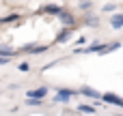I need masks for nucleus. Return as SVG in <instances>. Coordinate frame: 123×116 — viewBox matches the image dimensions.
I'll list each match as a JSON object with an SVG mask.
<instances>
[{"instance_id": "obj_16", "label": "nucleus", "mask_w": 123, "mask_h": 116, "mask_svg": "<svg viewBox=\"0 0 123 116\" xmlns=\"http://www.w3.org/2000/svg\"><path fill=\"white\" fill-rule=\"evenodd\" d=\"M43 103H45V99H35V97H26L24 99V105H28V108H39Z\"/></svg>"}, {"instance_id": "obj_13", "label": "nucleus", "mask_w": 123, "mask_h": 116, "mask_svg": "<svg viewBox=\"0 0 123 116\" xmlns=\"http://www.w3.org/2000/svg\"><path fill=\"white\" fill-rule=\"evenodd\" d=\"M0 56H6V58H17L19 56V50L6 45V43H0Z\"/></svg>"}, {"instance_id": "obj_2", "label": "nucleus", "mask_w": 123, "mask_h": 116, "mask_svg": "<svg viewBox=\"0 0 123 116\" xmlns=\"http://www.w3.org/2000/svg\"><path fill=\"white\" fill-rule=\"evenodd\" d=\"M76 30L78 28H74V26H63L58 32H56V37H54V45H67L74 37H76Z\"/></svg>"}, {"instance_id": "obj_19", "label": "nucleus", "mask_w": 123, "mask_h": 116, "mask_svg": "<svg viewBox=\"0 0 123 116\" xmlns=\"http://www.w3.org/2000/svg\"><path fill=\"white\" fill-rule=\"evenodd\" d=\"M117 9H119V6H117L115 2H106V4L102 6V13H115Z\"/></svg>"}, {"instance_id": "obj_22", "label": "nucleus", "mask_w": 123, "mask_h": 116, "mask_svg": "<svg viewBox=\"0 0 123 116\" xmlns=\"http://www.w3.org/2000/svg\"><path fill=\"white\" fill-rule=\"evenodd\" d=\"M13 58H6V56H0V67H4V65H9Z\"/></svg>"}, {"instance_id": "obj_11", "label": "nucleus", "mask_w": 123, "mask_h": 116, "mask_svg": "<svg viewBox=\"0 0 123 116\" xmlns=\"http://www.w3.org/2000/svg\"><path fill=\"white\" fill-rule=\"evenodd\" d=\"M24 19V15L22 13H17V11H13V13H9V15H4V17H0V26H6V24H19Z\"/></svg>"}, {"instance_id": "obj_1", "label": "nucleus", "mask_w": 123, "mask_h": 116, "mask_svg": "<svg viewBox=\"0 0 123 116\" xmlns=\"http://www.w3.org/2000/svg\"><path fill=\"white\" fill-rule=\"evenodd\" d=\"M48 50H52L50 43H24L19 47V54H28V56H39V54H45Z\"/></svg>"}, {"instance_id": "obj_18", "label": "nucleus", "mask_w": 123, "mask_h": 116, "mask_svg": "<svg viewBox=\"0 0 123 116\" xmlns=\"http://www.w3.org/2000/svg\"><path fill=\"white\" fill-rule=\"evenodd\" d=\"M15 67H17V71H22V73H30V71H32V65H30L28 60H22V62H17Z\"/></svg>"}, {"instance_id": "obj_23", "label": "nucleus", "mask_w": 123, "mask_h": 116, "mask_svg": "<svg viewBox=\"0 0 123 116\" xmlns=\"http://www.w3.org/2000/svg\"><path fill=\"white\" fill-rule=\"evenodd\" d=\"M119 116H123V114H119Z\"/></svg>"}, {"instance_id": "obj_8", "label": "nucleus", "mask_w": 123, "mask_h": 116, "mask_svg": "<svg viewBox=\"0 0 123 116\" xmlns=\"http://www.w3.org/2000/svg\"><path fill=\"white\" fill-rule=\"evenodd\" d=\"M80 26H86V28H97V26H99V17H97L93 11H86V13H82V17H80Z\"/></svg>"}, {"instance_id": "obj_15", "label": "nucleus", "mask_w": 123, "mask_h": 116, "mask_svg": "<svg viewBox=\"0 0 123 116\" xmlns=\"http://www.w3.org/2000/svg\"><path fill=\"white\" fill-rule=\"evenodd\" d=\"M76 112H78V114H86V116H95L97 108H95V105H89V103H80V105L76 108Z\"/></svg>"}, {"instance_id": "obj_3", "label": "nucleus", "mask_w": 123, "mask_h": 116, "mask_svg": "<svg viewBox=\"0 0 123 116\" xmlns=\"http://www.w3.org/2000/svg\"><path fill=\"white\" fill-rule=\"evenodd\" d=\"M74 97H80V93L74 90V88H56V95L52 97V103H63V105H67Z\"/></svg>"}, {"instance_id": "obj_10", "label": "nucleus", "mask_w": 123, "mask_h": 116, "mask_svg": "<svg viewBox=\"0 0 123 116\" xmlns=\"http://www.w3.org/2000/svg\"><path fill=\"white\" fill-rule=\"evenodd\" d=\"M48 93H50V88H48V86H37V88H30V90H26V97L45 99V97H48Z\"/></svg>"}, {"instance_id": "obj_17", "label": "nucleus", "mask_w": 123, "mask_h": 116, "mask_svg": "<svg viewBox=\"0 0 123 116\" xmlns=\"http://www.w3.org/2000/svg\"><path fill=\"white\" fill-rule=\"evenodd\" d=\"M91 9H93V0H78V11L86 13V11H91Z\"/></svg>"}, {"instance_id": "obj_9", "label": "nucleus", "mask_w": 123, "mask_h": 116, "mask_svg": "<svg viewBox=\"0 0 123 116\" xmlns=\"http://www.w3.org/2000/svg\"><path fill=\"white\" fill-rule=\"evenodd\" d=\"M78 93H80V97H84V99H93V101H95V99H102V93L95 90V88H91V86H86V84L80 86Z\"/></svg>"}, {"instance_id": "obj_6", "label": "nucleus", "mask_w": 123, "mask_h": 116, "mask_svg": "<svg viewBox=\"0 0 123 116\" xmlns=\"http://www.w3.org/2000/svg\"><path fill=\"white\" fill-rule=\"evenodd\" d=\"M102 47H104V43H102V41H91L86 47H76V50H74V54H78V56H80V54H84V56H86V54H99V52H102Z\"/></svg>"}, {"instance_id": "obj_14", "label": "nucleus", "mask_w": 123, "mask_h": 116, "mask_svg": "<svg viewBox=\"0 0 123 116\" xmlns=\"http://www.w3.org/2000/svg\"><path fill=\"white\" fill-rule=\"evenodd\" d=\"M108 24H110L112 30H121L123 28V13H112L110 19H108Z\"/></svg>"}, {"instance_id": "obj_7", "label": "nucleus", "mask_w": 123, "mask_h": 116, "mask_svg": "<svg viewBox=\"0 0 123 116\" xmlns=\"http://www.w3.org/2000/svg\"><path fill=\"white\" fill-rule=\"evenodd\" d=\"M102 101L106 103V105H115V108H121L123 110V97L121 95H117V93H102Z\"/></svg>"}, {"instance_id": "obj_5", "label": "nucleus", "mask_w": 123, "mask_h": 116, "mask_svg": "<svg viewBox=\"0 0 123 116\" xmlns=\"http://www.w3.org/2000/svg\"><path fill=\"white\" fill-rule=\"evenodd\" d=\"M63 9H65V6H63V4H58V2H48V4H41V6L37 9V13L48 15V17H56Z\"/></svg>"}, {"instance_id": "obj_4", "label": "nucleus", "mask_w": 123, "mask_h": 116, "mask_svg": "<svg viewBox=\"0 0 123 116\" xmlns=\"http://www.w3.org/2000/svg\"><path fill=\"white\" fill-rule=\"evenodd\" d=\"M56 19L61 22V26H74V28L80 26V17H76V13H71L69 9H63V11L56 15Z\"/></svg>"}, {"instance_id": "obj_20", "label": "nucleus", "mask_w": 123, "mask_h": 116, "mask_svg": "<svg viewBox=\"0 0 123 116\" xmlns=\"http://www.w3.org/2000/svg\"><path fill=\"white\" fill-rule=\"evenodd\" d=\"M56 65H58V60H50L48 65H43V67H41V73H48V71H50V69H54Z\"/></svg>"}, {"instance_id": "obj_21", "label": "nucleus", "mask_w": 123, "mask_h": 116, "mask_svg": "<svg viewBox=\"0 0 123 116\" xmlns=\"http://www.w3.org/2000/svg\"><path fill=\"white\" fill-rule=\"evenodd\" d=\"M76 45H86L89 43V39H86V34H80V37H76V41H74Z\"/></svg>"}, {"instance_id": "obj_12", "label": "nucleus", "mask_w": 123, "mask_h": 116, "mask_svg": "<svg viewBox=\"0 0 123 116\" xmlns=\"http://www.w3.org/2000/svg\"><path fill=\"white\" fill-rule=\"evenodd\" d=\"M123 43L121 41H110V43H104V47H102V52H99V56H106V54H112V52H117V50H121Z\"/></svg>"}]
</instances>
